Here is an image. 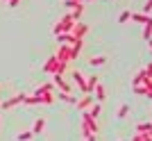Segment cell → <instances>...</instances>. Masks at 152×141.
<instances>
[{
  "instance_id": "obj_9",
  "label": "cell",
  "mask_w": 152,
  "mask_h": 141,
  "mask_svg": "<svg viewBox=\"0 0 152 141\" xmlns=\"http://www.w3.org/2000/svg\"><path fill=\"white\" fill-rule=\"evenodd\" d=\"M100 84V77L98 75H86V93H93V89Z\"/></svg>"
},
{
  "instance_id": "obj_16",
  "label": "cell",
  "mask_w": 152,
  "mask_h": 141,
  "mask_svg": "<svg viewBox=\"0 0 152 141\" xmlns=\"http://www.w3.org/2000/svg\"><path fill=\"white\" fill-rule=\"evenodd\" d=\"M145 70H139V73H136V75L132 77V87H139V84H143V80H145Z\"/></svg>"
},
{
  "instance_id": "obj_8",
  "label": "cell",
  "mask_w": 152,
  "mask_h": 141,
  "mask_svg": "<svg viewBox=\"0 0 152 141\" xmlns=\"http://www.w3.org/2000/svg\"><path fill=\"white\" fill-rule=\"evenodd\" d=\"M55 68H57V57H55V55H52V57H48L45 59V64H43V73H55Z\"/></svg>"
},
{
  "instance_id": "obj_18",
  "label": "cell",
  "mask_w": 152,
  "mask_h": 141,
  "mask_svg": "<svg viewBox=\"0 0 152 141\" xmlns=\"http://www.w3.org/2000/svg\"><path fill=\"white\" fill-rule=\"evenodd\" d=\"M66 73H68V64H59V62H57V68H55V73H52V75H59V77H64Z\"/></svg>"
},
{
  "instance_id": "obj_15",
  "label": "cell",
  "mask_w": 152,
  "mask_h": 141,
  "mask_svg": "<svg viewBox=\"0 0 152 141\" xmlns=\"http://www.w3.org/2000/svg\"><path fill=\"white\" fill-rule=\"evenodd\" d=\"M86 112H89V116L98 118V116H100V112H102V107H100V103H95V100H93V105H91V107L86 109Z\"/></svg>"
},
{
  "instance_id": "obj_33",
  "label": "cell",
  "mask_w": 152,
  "mask_h": 141,
  "mask_svg": "<svg viewBox=\"0 0 152 141\" xmlns=\"http://www.w3.org/2000/svg\"><path fill=\"white\" fill-rule=\"evenodd\" d=\"M86 141H95V137H89V139H86Z\"/></svg>"
},
{
  "instance_id": "obj_19",
  "label": "cell",
  "mask_w": 152,
  "mask_h": 141,
  "mask_svg": "<svg viewBox=\"0 0 152 141\" xmlns=\"http://www.w3.org/2000/svg\"><path fill=\"white\" fill-rule=\"evenodd\" d=\"M132 141H152V137H150V132H136L132 137Z\"/></svg>"
},
{
  "instance_id": "obj_25",
  "label": "cell",
  "mask_w": 152,
  "mask_h": 141,
  "mask_svg": "<svg viewBox=\"0 0 152 141\" xmlns=\"http://www.w3.org/2000/svg\"><path fill=\"white\" fill-rule=\"evenodd\" d=\"M32 137H34V134H32V132H20V134L16 137V141H30Z\"/></svg>"
},
{
  "instance_id": "obj_35",
  "label": "cell",
  "mask_w": 152,
  "mask_h": 141,
  "mask_svg": "<svg viewBox=\"0 0 152 141\" xmlns=\"http://www.w3.org/2000/svg\"><path fill=\"white\" fill-rule=\"evenodd\" d=\"M0 2H9V0H0Z\"/></svg>"
},
{
  "instance_id": "obj_2",
  "label": "cell",
  "mask_w": 152,
  "mask_h": 141,
  "mask_svg": "<svg viewBox=\"0 0 152 141\" xmlns=\"http://www.w3.org/2000/svg\"><path fill=\"white\" fill-rule=\"evenodd\" d=\"M18 105H25V93H16V96H12L9 100L0 103V107L7 112V109H14V107H18Z\"/></svg>"
},
{
  "instance_id": "obj_5",
  "label": "cell",
  "mask_w": 152,
  "mask_h": 141,
  "mask_svg": "<svg viewBox=\"0 0 152 141\" xmlns=\"http://www.w3.org/2000/svg\"><path fill=\"white\" fill-rule=\"evenodd\" d=\"M77 109H80V112H84V109H89L91 105H93V96H91V93H84L82 98H77Z\"/></svg>"
},
{
  "instance_id": "obj_1",
  "label": "cell",
  "mask_w": 152,
  "mask_h": 141,
  "mask_svg": "<svg viewBox=\"0 0 152 141\" xmlns=\"http://www.w3.org/2000/svg\"><path fill=\"white\" fill-rule=\"evenodd\" d=\"M73 25H75L73 16H70V14H64L61 18H59V23L52 27V32H55V37H57V34H66V32H70V30H73Z\"/></svg>"
},
{
  "instance_id": "obj_7",
  "label": "cell",
  "mask_w": 152,
  "mask_h": 141,
  "mask_svg": "<svg viewBox=\"0 0 152 141\" xmlns=\"http://www.w3.org/2000/svg\"><path fill=\"white\" fill-rule=\"evenodd\" d=\"M52 91H55V84L52 82H45V84H41V87H39L37 91H34V93H32V96H43V93H52Z\"/></svg>"
},
{
  "instance_id": "obj_22",
  "label": "cell",
  "mask_w": 152,
  "mask_h": 141,
  "mask_svg": "<svg viewBox=\"0 0 152 141\" xmlns=\"http://www.w3.org/2000/svg\"><path fill=\"white\" fill-rule=\"evenodd\" d=\"M136 132H152V121L139 123V125H136Z\"/></svg>"
},
{
  "instance_id": "obj_24",
  "label": "cell",
  "mask_w": 152,
  "mask_h": 141,
  "mask_svg": "<svg viewBox=\"0 0 152 141\" xmlns=\"http://www.w3.org/2000/svg\"><path fill=\"white\" fill-rule=\"evenodd\" d=\"M25 105H41V100L37 96H25Z\"/></svg>"
},
{
  "instance_id": "obj_32",
  "label": "cell",
  "mask_w": 152,
  "mask_h": 141,
  "mask_svg": "<svg viewBox=\"0 0 152 141\" xmlns=\"http://www.w3.org/2000/svg\"><path fill=\"white\" fill-rule=\"evenodd\" d=\"M148 46H150V50H152V39H148Z\"/></svg>"
},
{
  "instance_id": "obj_4",
  "label": "cell",
  "mask_w": 152,
  "mask_h": 141,
  "mask_svg": "<svg viewBox=\"0 0 152 141\" xmlns=\"http://www.w3.org/2000/svg\"><path fill=\"white\" fill-rule=\"evenodd\" d=\"M86 32H89V25H86V23H80V21H77L75 25H73V30H70V34L75 39H84Z\"/></svg>"
},
{
  "instance_id": "obj_31",
  "label": "cell",
  "mask_w": 152,
  "mask_h": 141,
  "mask_svg": "<svg viewBox=\"0 0 152 141\" xmlns=\"http://www.w3.org/2000/svg\"><path fill=\"white\" fill-rule=\"evenodd\" d=\"M145 98H150V100H152V91H145Z\"/></svg>"
},
{
  "instance_id": "obj_12",
  "label": "cell",
  "mask_w": 152,
  "mask_h": 141,
  "mask_svg": "<svg viewBox=\"0 0 152 141\" xmlns=\"http://www.w3.org/2000/svg\"><path fill=\"white\" fill-rule=\"evenodd\" d=\"M70 16H73V21H75V23H77V21H80V18H82V14H84V5H82V2H80V5H77V7H73V9H70Z\"/></svg>"
},
{
  "instance_id": "obj_3",
  "label": "cell",
  "mask_w": 152,
  "mask_h": 141,
  "mask_svg": "<svg viewBox=\"0 0 152 141\" xmlns=\"http://www.w3.org/2000/svg\"><path fill=\"white\" fill-rule=\"evenodd\" d=\"M70 77H73V82L80 87V91L86 93V75H82L80 70H70Z\"/></svg>"
},
{
  "instance_id": "obj_26",
  "label": "cell",
  "mask_w": 152,
  "mask_h": 141,
  "mask_svg": "<svg viewBox=\"0 0 152 141\" xmlns=\"http://www.w3.org/2000/svg\"><path fill=\"white\" fill-rule=\"evenodd\" d=\"M129 16H132V12H123L121 16H118V23H127V21H129Z\"/></svg>"
},
{
  "instance_id": "obj_21",
  "label": "cell",
  "mask_w": 152,
  "mask_h": 141,
  "mask_svg": "<svg viewBox=\"0 0 152 141\" xmlns=\"http://www.w3.org/2000/svg\"><path fill=\"white\" fill-rule=\"evenodd\" d=\"M143 39H145V41H148V39H152V18L143 25Z\"/></svg>"
},
{
  "instance_id": "obj_27",
  "label": "cell",
  "mask_w": 152,
  "mask_h": 141,
  "mask_svg": "<svg viewBox=\"0 0 152 141\" xmlns=\"http://www.w3.org/2000/svg\"><path fill=\"white\" fill-rule=\"evenodd\" d=\"M134 89V93H136V96H145V87H143V84H139V87H132Z\"/></svg>"
},
{
  "instance_id": "obj_34",
  "label": "cell",
  "mask_w": 152,
  "mask_h": 141,
  "mask_svg": "<svg viewBox=\"0 0 152 141\" xmlns=\"http://www.w3.org/2000/svg\"><path fill=\"white\" fill-rule=\"evenodd\" d=\"M84 2H93V0H84Z\"/></svg>"
},
{
  "instance_id": "obj_10",
  "label": "cell",
  "mask_w": 152,
  "mask_h": 141,
  "mask_svg": "<svg viewBox=\"0 0 152 141\" xmlns=\"http://www.w3.org/2000/svg\"><path fill=\"white\" fill-rule=\"evenodd\" d=\"M45 130V118H37V121H34V125H32V134H41V132H43Z\"/></svg>"
},
{
  "instance_id": "obj_13",
  "label": "cell",
  "mask_w": 152,
  "mask_h": 141,
  "mask_svg": "<svg viewBox=\"0 0 152 141\" xmlns=\"http://www.w3.org/2000/svg\"><path fill=\"white\" fill-rule=\"evenodd\" d=\"M95 98H98V103H102V100H104V98H107V89H104V84H98V87H95Z\"/></svg>"
},
{
  "instance_id": "obj_17",
  "label": "cell",
  "mask_w": 152,
  "mask_h": 141,
  "mask_svg": "<svg viewBox=\"0 0 152 141\" xmlns=\"http://www.w3.org/2000/svg\"><path fill=\"white\" fill-rule=\"evenodd\" d=\"M59 100H61V103H68V105H75L77 103L75 96H70V93H61V91H59Z\"/></svg>"
},
{
  "instance_id": "obj_23",
  "label": "cell",
  "mask_w": 152,
  "mask_h": 141,
  "mask_svg": "<svg viewBox=\"0 0 152 141\" xmlns=\"http://www.w3.org/2000/svg\"><path fill=\"white\" fill-rule=\"evenodd\" d=\"M127 112H129V107H127V105H121V107H118V114H116V116L123 121V118H127Z\"/></svg>"
},
{
  "instance_id": "obj_29",
  "label": "cell",
  "mask_w": 152,
  "mask_h": 141,
  "mask_svg": "<svg viewBox=\"0 0 152 141\" xmlns=\"http://www.w3.org/2000/svg\"><path fill=\"white\" fill-rule=\"evenodd\" d=\"M143 70H145V75H148V77H152V62H150V64H148Z\"/></svg>"
},
{
  "instance_id": "obj_20",
  "label": "cell",
  "mask_w": 152,
  "mask_h": 141,
  "mask_svg": "<svg viewBox=\"0 0 152 141\" xmlns=\"http://www.w3.org/2000/svg\"><path fill=\"white\" fill-rule=\"evenodd\" d=\"M39 100H41L43 105H52L57 98H55V93H43V96H39Z\"/></svg>"
},
{
  "instance_id": "obj_11",
  "label": "cell",
  "mask_w": 152,
  "mask_h": 141,
  "mask_svg": "<svg viewBox=\"0 0 152 141\" xmlns=\"http://www.w3.org/2000/svg\"><path fill=\"white\" fill-rule=\"evenodd\" d=\"M104 64H107V57H104V55H98V57L93 55V57L89 59V66H93V68H98V66H104Z\"/></svg>"
},
{
  "instance_id": "obj_30",
  "label": "cell",
  "mask_w": 152,
  "mask_h": 141,
  "mask_svg": "<svg viewBox=\"0 0 152 141\" xmlns=\"http://www.w3.org/2000/svg\"><path fill=\"white\" fill-rule=\"evenodd\" d=\"M18 2H20V0H9L7 5H9V7H18Z\"/></svg>"
},
{
  "instance_id": "obj_6",
  "label": "cell",
  "mask_w": 152,
  "mask_h": 141,
  "mask_svg": "<svg viewBox=\"0 0 152 141\" xmlns=\"http://www.w3.org/2000/svg\"><path fill=\"white\" fill-rule=\"evenodd\" d=\"M52 84L57 87L61 93H70V84L64 80V77H59V75H52Z\"/></svg>"
},
{
  "instance_id": "obj_28",
  "label": "cell",
  "mask_w": 152,
  "mask_h": 141,
  "mask_svg": "<svg viewBox=\"0 0 152 141\" xmlns=\"http://www.w3.org/2000/svg\"><path fill=\"white\" fill-rule=\"evenodd\" d=\"M150 12H152V0H148L145 5H143V12L141 14H148V16H150Z\"/></svg>"
},
{
  "instance_id": "obj_14",
  "label": "cell",
  "mask_w": 152,
  "mask_h": 141,
  "mask_svg": "<svg viewBox=\"0 0 152 141\" xmlns=\"http://www.w3.org/2000/svg\"><path fill=\"white\" fill-rule=\"evenodd\" d=\"M129 18H132L134 23H143V25H145V23H148V21L152 18V16H148V14H141V12H136V14H132Z\"/></svg>"
}]
</instances>
